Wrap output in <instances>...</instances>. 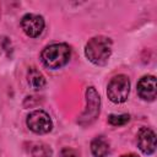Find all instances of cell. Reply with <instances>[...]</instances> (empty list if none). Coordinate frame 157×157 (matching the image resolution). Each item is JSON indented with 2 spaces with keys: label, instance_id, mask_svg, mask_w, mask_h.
Here are the masks:
<instances>
[{
  "label": "cell",
  "instance_id": "cell-1",
  "mask_svg": "<svg viewBox=\"0 0 157 157\" xmlns=\"http://www.w3.org/2000/svg\"><path fill=\"white\" fill-rule=\"evenodd\" d=\"M113 42L109 37L105 36H94L85 45V55L86 58L97 66H104L112 55Z\"/></svg>",
  "mask_w": 157,
  "mask_h": 157
},
{
  "label": "cell",
  "instance_id": "cell-2",
  "mask_svg": "<svg viewBox=\"0 0 157 157\" xmlns=\"http://www.w3.org/2000/svg\"><path fill=\"white\" fill-rule=\"evenodd\" d=\"M71 58V48L66 43H53L43 48L40 60L47 69L58 70L65 66Z\"/></svg>",
  "mask_w": 157,
  "mask_h": 157
},
{
  "label": "cell",
  "instance_id": "cell-3",
  "mask_svg": "<svg viewBox=\"0 0 157 157\" xmlns=\"http://www.w3.org/2000/svg\"><path fill=\"white\" fill-rule=\"evenodd\" d=\"M86 107L77 119V124L82 128L92 125L99 117L101 113V97L93 86L86 88Z\"/></svg>",
  "mask_w": 157,
  "mask_h": 157
},
{
  "label": "cell",
  "instance_id": "cell-4",
  "mask_svg": "<svg viewBox=\"0 0 157 157\" xmlns=\"http://www.w3.org/2000/svg\"><path fill=\"white\" fill-rule=\"evenodd\" d=\"M130 93V80L126 75L119 74L110 78L107 86V96L110 102L121 104L126 102Z\"/></svg>",
  "mask_w": 157,
  "mask_h": 157
},
{
  "label": "cell",
  "instance_id": "cell-5",
  "mask_svg": "<svg viewBox=\"0 0 157 157\" xmlns=\"http://www.w3.org/2000/svg\"><path fill=\"white\" fill-rule=\"evenodd\" d=\"M26 124L27 128L38 135H43V134H48L52 131L53 129V121L52 118L49 117V114L47 112H44L43 109H36L32 110L27 118H26Z\"/></svg>",
  "mask_w": 157,
  "mask_h": 157
},
{
  "label": "cell",
  "instance_id": "cell-6",
  "mask_svg": "<svg viewBox=\"0 0 157 157\" xmlns=\"http://www.w3.org/2000/svg\"><path fill=\"white\" fill-rule=\"evenodd\" d=\"M45 27V21L43 16L36 13H26L21 18V28L26 36L29 38H38Z\"/></svg>",
  "mask_w": 157,
  "mask_h": 157
},
{
  "label": "cell",
  "instance_id": "cell-7",
  "mask_svg": "<svg viewBox=\"0 0 157 157\" xmlns=\"http://www.w3.org/2000/svg\"><path fill=\"white\" fill-rule=\"evenodd\" d=\"M136 144L144 155H152L156 151V134L151 128L142 126L136 134Z\"/></svg>",
  "mask_w": 157,
  "mask_h": 157
},
{
  "label": "cell",
  "instance_id": "cell-8",
  "mask_svg": "<svg viewBox=\"0 0 157 157\" xmlns=\"http://www.w3.org/2000/svg\"><path fill=\"white\" fill-rule=\"evenodd\" d=\"M137 94L141 99L153 102L156 99V77L153 75H145L137 82Z\"/></svg>",
  "mask_w": 157,
  "mask_h": 157
},
{
  "label": "cell",
  "instance_id": "cell-9",
  "mask_svg": "<svg viewBox=\"0 0 157 157\" xmlns=\"http://www.w3.org/2000/svg\"><path fill=\"white\" fill-rule=\"evenodd\" d=\"M27 82H28L29 87L33 91H39V90L44 88L45 85H47L45 76L36 66L28 67V71H27Z\"/></svg>",
  "mask_w": 157,
  "mask_h": 157
},
{
  "label": "cell",
  "instance_id": "cell-10",
  "mask_svg": "<svg viewBox=\"0 0 157 157\" xmlns=\"http://www.w3.org/2000/svg\"><path fill=\"white\" fill-rule=\"evenodd\" d=\"M91 152L93 157H105L110 151L109 141L103 136L98 135L91 141Z\"/></svg>",
  "mask_w": 157,
  "mask_h": 157
},
{
  "label": "cell",
  "instance_id": "cell-11",
  "mask_svg": "<svg viewBox=\"0 0 157 157\" xmlns=\"http://www.w3.org/2000/svg\"><path fill=\"white\" fill-rule=\"evenodd\" d=\"M31 156L32 157H52L53 151L49 145L44 142H37L31 148Z\"/></svg>",
  "mask_w": 157,
  "mask_h": 157
},
{
  "label": "cell",
  "instance_id": "cell-12",
  "mask_svg": "<svg viewBox=\"0 0 157 157\" xmlns=\"http://www.w3.org/2000/svg\"><path fill=\"white\" fill-rule=\"evenodd\" d=\"M130 121L129 114H110L108 117V123L112 126H123Z\"/></svg>",
  "mask_w": 157,
  "mask_h": 157
},
{
  "label": "cell",
  "instance_id": "cell-13",
  "mask_svg": "<svg viewBox=\"0 0 157 157\" xmlns=\"http://www.w3.org/2000/svg\"><path fill=\"white\" fill-rule=\"evenodd\" d=\"M59 157H80V153L77 150L71 148V147H64L60 151V156Z\"/></svg>",
  "mask_w": 157,
  "mask_h": 157
},
{
  "label": "cell",
  "instance_id": "cell-14",
  "mask_svg": "<svg viewBox=\"0 0 157 157\" xmlns=\"http://www.w3.org/2000/svg\"><path fill=\"white\" fill-rule=\"evenodd\" d=\"M120 157H140V156L136 155V153H124V155H121Z\"/></svg>",
  "mask_w": 157,
  "mask_h": 157
}]
</instances>
